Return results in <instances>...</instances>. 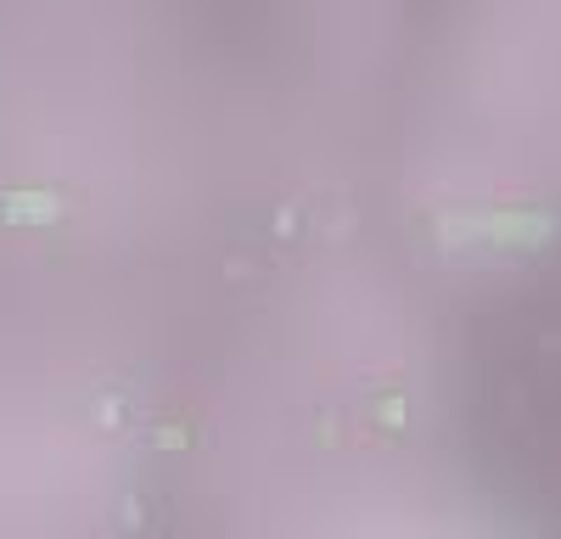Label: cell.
Segmentation results:
<instances>
[{"label":"cell","mask_w":561,"mask_h":539,"mask_svg":"<svg viewBox=\"0 0 561 539\" xmlns=\"http://www.w3.org/2000/svg\"><path fill=\"white\" fill-rule=\"evenodd\" d=\"M12 214H34V219H45V214H57V203H34V197H23V203H12Z\"/></svg>","instance_id":"cell-1"}]
</instances>
